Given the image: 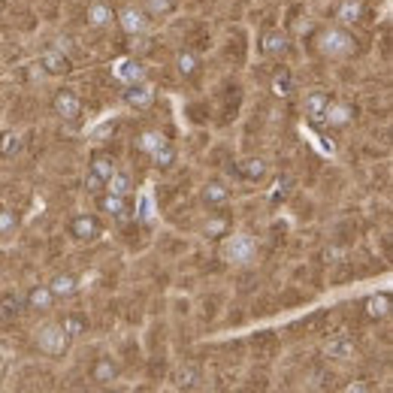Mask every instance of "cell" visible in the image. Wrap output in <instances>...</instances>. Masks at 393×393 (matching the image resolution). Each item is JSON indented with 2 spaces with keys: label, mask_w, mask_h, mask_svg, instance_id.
Here are the masks:
<instances>
[{
  "label": "cell",
  "mask_w": 393,
  "mask_h": 393,
  "mask_svg": "<svg viewBox=\"0 0 393 393\" xmlns=\"http://www.w3.org/2000/svg\"><path fill=\"white\" fill-rule=\"evenodd\" d=\"M254 254H257V242L248 233H233L221 245V260L230 263V267H245V263L254 260Z\"/></svg>",
  "instance_id": "cell-1"
},
{
  "label": "cell",
  "mask_w": 393,
  "mask_h": 393,
  "mask_svg": "<svg viewBox=\"0 0 393 393\" xmlns=\"http://www.w3.org/2000/svg\"><path fill=\"white\" fill-rule=\"evenodd\" d=\"M34 342H36V348H40L43 354H64L67 351V345H70V336L64 333V327L60 324H55V321H45V324H40V327L34 330Z\"/></svg>",
  "instance_id": "cell-2"
},
{
  "label": "cell",
  "mask_w": 393,
  "mask_h": 393,
  "mask_svg": "<svg viewBox=\"0 0 393 393\" xmlns=\"http://www.w3.org/2000/svg\"><path fill=\"white\" fill-rule=\"evenodd\" d=\"M321 55L327 58H348L354 52V36L345 34V30H327V34H321Z\"/></svg>",
  "instance_id": "cell-3"
},
{
  "label": "cell",
  "mask_w": 393,
  "mask_h": 393,
  "mask_svg": "<svg viewBox=\"0 0 393 393\" xmlns=\"http://www.w3.org/2000/svg\"><path fill=\"white\" fill-rule=\"evenodd\" d=\"M112 76H115L118 82H124V85H133V82L146 79V67L136 58H118L115 64H112Z\"/></svg>",
  "instance_id": "cell-4"
},
{
  "label": "cell",
  "mask_w": 393,
  "mask_h": 393,
  "mask_svg": "<svg viewBox=\"0 0 393 393\" xmlns=\"http://www.w3.org/2000/svg\"><path fill=\"white\" fill-rule=\"evenodd\" d=\"M40 67H43V70L49 73V76H64L67 70H70V58H67L60 49H49V52H43Z\"/></svg>",
  "instance_id": "cell-5"
},
{
  "label": "cell",
  "mask_w": 393,
  "mask_h": 393,
  "mask_svg": "<svg viewBox=\"0 0 393 393\" xmlns=\"http://www.w3.org/2000/svg\"><path fill=\"white\" fill-rule=\"evenodd\" d=\"M324 354L333 357V360H351L354 357V342L348 336H342V333H339V336H330L327 345H324Z\"/></svg>",
  "instance_id": "cell-6"
},
{
  "label": "cell",
  "mask_w": 393,
  "mask_h": 393,
  "mask_svg": "<svg viewBox=\"0 0 393 393\" xmlns=\"http://www.w3.org/2000/svg\"><path fill=\"white\" fill-rule=\"evenodd\" d=\"M118 21H121V27H124L127 34H146V27H148L146 12L136 10V6H124L121 15H118Z\"/></svg>",
  "instance_id": "cell-7"
},
{
  "label": "cell",
  "mask_w": 393,
  "mask_h": 393,
  "mask_svg": "<svg viewBox=\"0 0 393 393\" xmlns=\"http://www.w3.org/2000/svg\"><path fill=\"white\" fill-rule=\"evenodd\" d=\"M127 88H131L127 91V103L136 106V109H146V106H151V100H155V88H151L146 79L133 82V85H127Z\"/></svg>",
  "instance_id": "cell-8"
},
{
  "label": "cell",
  "mask_w": 393,
  "mask_h": 393,
  "mask_svg": "<svg viewBox=\"0 0 393 393\" xmlns=\"http://www.w3.org/2000/svg\"><path fill=\"white\" fill-rule=\"evenodd\" d=\"M79 109H82V103H79V97L73 94V91H60V94L55 97V112L60 118H76L79 115Z\"/></svg>",
  "instance_id": "cell-9"
},
{
  "label": "cell",
  "mask_w": 393,
  "mask_h": 393,
  "mask_svg": "<svg viewBox=\"0 0 393 393\" xmlns=\"http://www.w3.org/2000/svg\"><path fill=\"white\" fill-rule=\"evenodd\" d=\"M73 236L76 239H97L100 236V224H97V218H91V215H79V218H73Z\"/></svg>",
  "instance_id": "cell-10"
},
{
  "label": "cell",
  "mask_w": 393,
  "mask_h": 393,
  "mask_svg": "<svg viewBox=\"0 0 393 393\" xmlns=\"http://www.w3.org/2000/svg\"><path fill=\"white\" fill-rule=\"evenodd\" d=\"M27 308H52V302H55V293H52L49 284H36L27 291Z\"/></svg>",
  "instance_id": "cell-11"
},
{
  "label": "cell",
  "mask_w": 393,
  "mask_h": 393,
  "mask_svg": "<svg viewBox=\"0 0 393 393\" xmlns=\"http://www.w3.org/2000/svg\"><path fill=\"white\" fill-rule=\"evenodd\" d=\"M327 106H330V97L324 94V91H312V94L306 97V115L312 118V121H324Z\"/></svg>",
  "instance_id": "cell-12"
},
{
  "label": "cell",
  "mask_w": 393,
  "mask_h": 393,
  "mask_svg": "<svg viewBox=\"0 0 393 393\" xmlns=\"http://www.w3.org/2000/svg\"><path fill=\"white\" fill-rule=\"evenodd\" d=\"M284 45H287V40H284L282 30H267V34H263V40H260L263 55H282Z\"/></svg>",
  "instance_id": "cell-13"
},
{
  "label": "cell",
  "mask_w": 393,
  "mask_h": 393,
  "mask_svg": "<svg viewBox=\"0 0 393 393\" xmlns=\"http://www.w3.org/2000/svg\"><path fill=\"white\" fill-rule=\"evenodd\" d=\"M324 121L333 127H345L348 121H351V109H348L345 103H330L327 112H324Z\"/></svg>",
  "instance_id": "cell-14"
},
{
  "label": "cell",
  "mask_w": 393,
  "mask_h": 393,
  "mask_svg": "<svg viewBox=\"0 0 393 393\" xmlns=\"http://www.w3.org/2000/svg\"><path fill=\"white\" fill-rule=\"evenodd\" d=\"M103 188H106V194H118V196H124L127 191H131V179H127V172H112L109 179L103 181Z\"/></svg>",
  "instance_id": "cell-15"
},
{
  "label": "cell",
  "mask_w": 393,
  "mask_h": 393,
  "mask_svg": "<svg viewBox=\"0 0 393 393\" xmlns=\"http://www.w3.org/2000/svg\"><path fill=\"white\" fill-rule=\"evenodd\" d=\"M49 287H52V293H55V297H73V293L79 291V284H76L73 276H55Z\"/></svg>",
  "instance_id": "cell-16"
},
{
  "label": "cell",
  "mask_w": 393,
  "mask_h": 393,
  "mask_svg": "<svg viewBox=\"0 0 393 393\" xmlns=\"http://www.w3.org/2000/svg\"><path fill=\"white\" fill-rule=\"evenodd\" d=\"M112 21V10L106 3H91L88 6V25L94 27H106Z\"/></svg>",
  "instance_id": "cell-17"
},
{
  "label": "cell",
  "mask_w": 393,
  "mask_h": 393,
  "mask_svg": "<svg viewBox=\"0 0 393 393\" xmlns=\"http://www.w3.org/2000/svg\"><path fill=\"white\" fill-rule=\"evenodd\" d=\"M360 15H363V3H360V0H345V3L339 6V21H342V25H354Z\"/></svg>",
  "instance_id": "cell-18"
},
{
  "label": "cell",
  "mask_w": 393,
  "mask_h": 393,
  "mask_svg": "<svg viewBox=\"0 0 393 393\" xmlns=\"http://www.w3.org/2000/svg\"><path fill=\"white\" fill-rule=\"evenodd\" d=\"M100 209L109 212V215H115V218H124V212H127L124 196H118V194H106V196H100Z\"/></svg>",
  "instance_id": "cell-19"
},
{
  "label": "cell",
  "mask_w": 393,
  "mask_h": 393,
  "mask_svg": "<svg viewBox=\"0 0 393 393\" xmlns=\"http://www.w3.org/2000/svg\"><path fill=\"white\" fill-rule=\"evenodd\" d=\"M136 215H139V221H146V224L155 221V196H151V191H142V194H139V206H136Z\"/></svg>",
  "instance_id": "cell-20"
},
{
  "label": "cell",
  "mask_w": 393,
  "mask_h": 393,
  "mask_svg": "<svg viewBox=\"0 0 393 393\" xmlns=\"http://www.w3.org/2000/svg\"><path fill=\"white\" fill-rule=\"evenodd\" d=\"M91 172H94L100 181H106L112 172H115V161H112V157H94V161H91Z\"/></svg>",
  "instance_id": "cell-21"
},
{
  "label": "cell",
  "mask_w": 393,
  "mask_h": 393,
  "mask_svg": "<svg viewBox=\"0 0 393 393\" xmlns=\"http://www.w3.org/2000/svg\"><path fill=\"white\" fill-rule=\"evenodd\" d=\"M21 308V293L19 291H3L0 293V312L3 315H12Z\"/></svg>",
  "instance_id": "cell-22"
},
{
  "label": "cell",
  "mask_w": 393,
  "mask_h": 393,
  "mask_svg": "<svg viewBox=\"0 0 393 393\" xmlns=\"http://www.w3.org/2000/svg\"><path fill=\"white\" fill-rule=\"evenodd\" d=\"M164 142H166V136H164V133H157V131H146V133L139 136V148L146 151V155H151L155 148H161Z\"/></svg>",
  "instance_id": "cell-23"
},
{
  "label": "cell",
  "mask_w": 393,
  "mask_h": 393,
  "mask_svg": "<svg viewBox=\"0 0 393 393\" xmlns=\"http://www.w3.org/2000/svg\"><path fill=\"white\" fill-rule=\"evenodd\" d=\"M60 327H64V333H67L70 339H76V336H82V333H85V321H82L79 315H67Z\"/></svg>",
  "instance_id": "cell-24"
},
{
  "label": "cell",
  "mask_w": 393,
  "mask_h": 393,
  "mask_svg": "<svg viewBox=\"0 0 393 393\" xmlns=\"http://www.w3.org/2000/svg\"><path fill=\"white\" fill-rule=\"evenodd\" d=\"M203 200L206 203H224L227 200V188L218 185V181H212V185L203 188Z\"/></svg>",
  "instance_id": "cell-25"
},
{
  "label": "cell",
  "mask_w": 393,
  "mask_h": 393,
  "mask_svg": "<svg viewBox=\"0 0 393 393\" xmlns=\"http://www.w3.org/2000/svg\"><path fill=\"white\" fill-rule=\"evenodd\" d=\"M388 308H390L388 297H369V302H366V312L372 317H384L388 315Z\"/></svg>",
  "instance_id": "cell-26"
},
{
  "label": "cell",
  "mask_w": 393,
  "mask_h": 393,
  "mask_svg": "<svg viewBox=\"0 0 393 393\" xmlns=\"http://www.w3.org/2000/svg\"><path fill=\"white\" fill-rule=\"evenodd\" d=\"M151 157H155V164H161V166H170L172 161H176V151H172L170 142H164L161 148H155L151 151Z\"/></svg>",
  "instance_id": "cell-27"
},
{
  "label": "cell",
  "mask_w": 393,
  "mask_h": 393,
  "mask_svg": "<svg viewBox=\"0 0 393 393\" xmlns=\"http://www.w3.org/2000/svg\"><path fill=\"white\" fill-rule=\"evenodd\" d=\"M242 172H245L248 179H263V172H267V164L257 157V161H245L242 164Z\"/></svg>",
  "instance_id": "cell-28"
},
{
  "label": "cell",
  "mask_w": 393,
  "mask_h": 393,
  "mask_svg": "<svg viewBox=\"0 0 393 393\" xmlns=\"http://www.w3.org/2000/svg\"><path fill=\"white\" fill-rule=\"evenodd\" d=\"M94 378H97V381H112V378H115V366H112V360H100V363H97Z\"/></svg>",
  "instance_id": "cell-29"
},
{
  "label": "cell",
  "mask_w": 393,
  "mask_h": 393,
  "mask_svg": "<svg viewBox=\"0 0 393 393\" xmlns=\"http://www.w3.org/2000/svg\"><path fill=\"white\" fill-rule=\"evenodd\" d=\"M19 151V133H3L0 136V155H12Z\"/></svg>",
  "instance_id": "cell-30"
},
{
  "label": "cell",
  "mask_w": 393,
  "mask_h": 393,
  "mask_svg": "<svg viewBox=\"0 0 393 393\" xmlns=\"http://www.w3.org/2000/svg\"><path fill=\"white\" fill-rule=\"evenodd\" d=\"M194 70H196V58L191 55V52L179 55V73H181V76H191Z\"/></svg>",
  "instance_id": "cell-31"
},
{
  "label": "cell",
  "mask_w": 393,
  "mask_h": 393,
  "mask_svg": "<svg viewBox=\"0 0 393 393\" xmlns=\"http://www.w3.org/2000/svg\"><path fill=\"white\" fill-rule=\"evenodd\" d=\"M272 91H276L278 97H287V94H291V76H284V79H276V82H272Z\"/></svg>",
  "instance_id": "cell-32"
},
{
  "label": "cell",
  "mask_w": 393,
  "mask_h": 393,
  "mask_svg": "<svg viewBox=\"0 0 393 393\" xmlns=\"http://www.w3.org/2000/svg\"><path fill=\"white\" fill-rule=\"evenodd\" d=\"M12 227H15V218H12V212L0 209V233H10Z\"/></svg>",
  "instance_id": "cell-33"
},
{
  "label": "cell",
  "mask_w": 393,
  "mask_h": 393,
  "mask_svg": "<svg viewBox=\"0 0 393 393\" xmlns=\"http://www.w3.org/2000/svg\"><path fill=\"white\" fill-rule=\"evenodd\" d=\"M112 131H115V121H106V124H100V127H97V131H94V133H91V136H94V139H100V136H106V133H112Z\"/></svg>",
  "instance_id": "cell-34"
},
{
  "label": "cell",
  "mask_w": 393,
  "mask_h": 393,
  "mask_svg": "<svg viewBox=\"0 0 393 393\" xmlns=\"http://www.w3.org/2000/svg\"><path fill=\"white\" fill-rule=\"evenodd\" d=\"M85 188H88V191H100V188H103V181L97 179L94 172H88V176H85Z\"/></svg>",
  "instance_id": "cell-35"
},
{
  "label": "cell",
  "mask_w": 393,
  "mask_h": 393,
  "mask_svg": "<svg viewBox=\"0 0 393 393\" xmlns=\"http://www.w3.org/2000/svg\"><path fill=\"white\" fill-rule=\"evenodd\" d=\"M148 10L151 12H166L170 10V0H148Z\"/></svg>",
  "instance_id": "cell-36"
},
{
  "label": "cell",
  "mask_w": 393,
  "mask_h": 393,
  "mask_svg": "<svg viewBox=\"0 0 393 393\" xmlns=\"http://www.w3.org/2000/svg\"><path fill=\"white\" fill-rule=\"evenodd\" d=\"M224 230V221H212L209 227H206V233H221Z\"/></svg>",
  "instance_id": "cell-37"
}]
</instances>
